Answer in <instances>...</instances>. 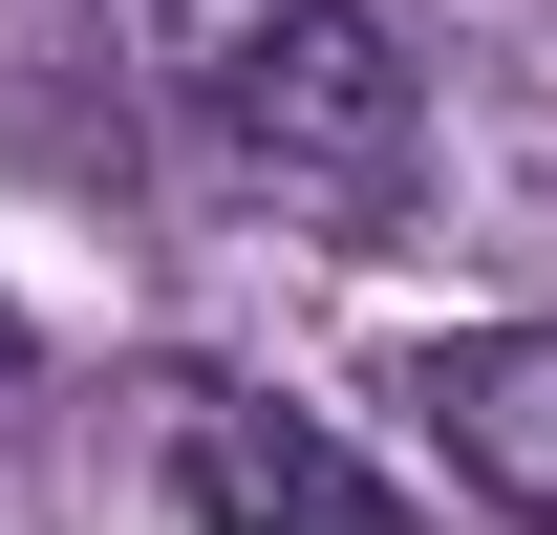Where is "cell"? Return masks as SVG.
Listing matches in <instances>:
<instances>
[{"mask_svg":"<svg viewBox=\"0 0 557 535\" xmlns=\"http://www.w3.org/2000/svg\"><path fill=\"white\" fill-rule=\"evenodd\" d=\"M150 65L258 194L300 214H386L429 172V65L364 22V0H150Z\"/></svg>","mask_w":557,"mask_h":535,"instance_id":"6da1fadb","label":"cell"},{"mask_svg":"<svg viewBox=\"0 0 557 535\" xmlns=\"http://www.w3.org/2000/svg\"><path fill=\"white\" fill-rule=\"evenodd\" d=\"M172 514L194 535H429L408 471H364L322 407H278V386H172Z\"/></svg>","mask_w":557,"mask_h":535,"instance_id":"7a4b0ae2","label":"cell"},{"mask_svg":"<svg viewBox=\"0 0 557 535\" xmlns=\"http://www.w3.org/2000/svg\"><path fill=\"white\" fill-rule=\"evenodd\" d=\"M408 428L450 450V493H493V514L557 535V322H450V343H408Z\"/></svg>","mask_w":557,"mask_h":535,"instance_id":"3957f363","label":"cell"},{"mask_svg":"<svg viewBox=\"0 0 557 535\" xmlns=\"http://www.w3.org/2000/svg\"><path fill=\"white\" fill-rule=\"evenodd\" d=\"M0 386H22V300H0Z\"/></svg>","mask_w":557,"mask_h":535,"instance_id":"277c9868","label":"cell"}]
</instances>
